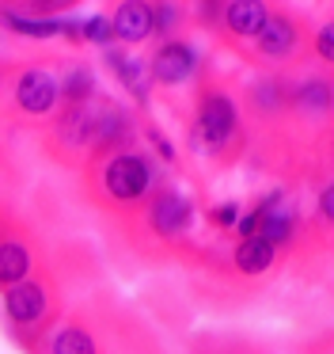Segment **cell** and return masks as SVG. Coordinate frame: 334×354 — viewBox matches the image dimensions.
I'll return each instance as SVG.
<instances>
[{
  "instance_id": "ba28073f",
  "label": "cell",
  "mask_w": 334,
  "mask_h": 354,
  "mask_svg": "<svg viewBox=\"0 0 334 354\" xmlns=\"http://www.w3.org/2000/svg\"><path fill=\"white\" fill-rule=\"evenodd\" d=\"M255 39H258V50H262L266 57H285L288 50L296 46V27L288 16H266L262 31H258Z\"/></svg>"
},
{
  "instance_id": "9c48e42d",
  "label": "cell",
  "mask_w": 334,
  "mask_h": 354,
  "mask_svg": "<svg viewBox=\"0 0 334 354\" xmlns=\"http://www.w3.org/2000/svg\"><path fill=\"white\" fill-rule=\"evenodd\" d=\"M277 202H281V194H270V198L258 206V229H255V236H262L270 248L273 244H285L288 232H293V214L277 209Z\"/></svg>"
},
{
  "instance_id": "9a60e30c",
  "label": "cell",
  "mask_w": 334,
  "mask_h": 354,
  "mask_svg": "<svg viewBox=\"0 0 334 354\" xmlns=\"http://www.w3.org/2000/svg\"><path fill=\"white\" fill-rule=\"evenodd\" d=\"M4 24H8V27H15V31H23L27 39H50V35H57V31H61L57 19H27V16H19V12H8Z\"/></svg>"
},
{
  "instance_id": "5bb4252c",
  "label": "cell",
  "mask_w": 334,
  "mask_h": 354,
  "mask_svg": "<svg viewBox=\"0 0 334 354\" xmlns=\"http://www.w3.org/2000/svg\"><path fill=\"white\" fill-rule=\"evenodd\" d=\"M50 351L53 354H95V339L80 328H61L57 335H53Z\"/></svg>"
},
{
  "instance_id": "7c38bea8",
  "label": "cell",
  "mask_w": 334,
  "mask_h": 354,
  "mask_svg": "<svg viewBox=\"0 0 334 354\" xmlns=\"http://www.w3.org/2000/svg\"><path fill=\"white\" fill-rule=\"evenodd\" d=\"M273 259V248L266 244L262 236H247L239 240V248H235V267L243 270V274H258V270H266Z\"/></svg>"
},
{
  "instance_id": "44dd1931",
  "label": "cell",
  "mask_w": 334,
  "mask_h": 354,
  "mask_svg": "<svg viewBox=\"0 0 334 354\" xmlns=\"http://www.w3.org/2000/svg\"><path fill=\"white\" fill-rule=\"evenodd\" d=\"M319 57H326V62L334 57V27H323V31H319Z\"/></svg>"
},
{
  "instance_id": "7402d4cb",
  "label": "cell",
  "mask_w": 334,
  "mask_h": 354,
  "mask_svg": "<svg viewBox=\"0 0 334 354\" xmlns=\"http://www.w3.org/2000/svg\"><path fill=\"white\" fill-rule=\"evenodd\" d=\"M152 145H156L159 149V153H164V160H171V141H167V138H159V133H152Z\"/></svg>"
},
{
  "instance_id": "e0dca14e",
  "label": "cell",
  "mask_w": 334,
  "mask_h": 354,
  "mask_svg": "<svg viewBox=\"0 0 334 354\" xmlns=\"http://www.w3.org/2000/svg\"><path fill=\"white\" fill-rule=\"evenodd\" d=\"M84 39H88V42H99V46H106V42L114 39V31H110V19H103V16H91L88 24H84Z\"/></svg>"
},
{
  "instance_id": "8fae6325",
  "label": "cell",
  "mask_w": 334,
  "mask_h": 354,
  "mask_svg": "<svg viewBox=\"0 0 334 354\" xmlns=\"http://www.w3.org/2000/svg\"><path fill=\"white\" fill-rule=\"evenodd\" d=\"M27 267H30V255L23 244L15 240H4L0 244V286H15L27 278Z\"/></svg>"
},
{
  "instance_id": "4fadbf2b",
  "label": "cell",
  "mask_w": 334,
  "mask_h": 354,
  "mask_svg": "<svg viewBox=\"0 0 334 354\" xmlns=\"http://www.w3.org/2000/svg\"><path fill=\"white\" fill-rule=\"evenodd\" d=\"M95 95V73L88 69V65H72L65 77V100L68 107H84V103Z\"/></svg>"
},
{
  "instance_id": "3957f363",
  "label": "cell",
  "mask_w": 334,
  "mask_h": 354,
  "mask_svg": "<svg viewBox=\"0 0 334 354\" xmlns=\"http://www.w3.org/2000/svg\"><path fill=\"white\" fill-rule=\"evenodd\" d=\"M15 103H19L27 115H46V111L57 103V80L46 69H27L15 84Z\"/></svg>"
},
{
  "instance_id": "7a4b0ae2",
  "label": "cell",
  "mask_w": 334,
  "mask_h": 354,
  "mask_svg": "<svg viewBox=\"0 0 334 354\" xmlns=\"http://www.w3.org/2000/svg\"><path fill=\"white\" fill-rule=\"evenodd\" d=\"M197 126H202L209 145H224L235 130V107L224 92H205L202 107H197Z\"/></svg>"
},
{
  "instance_id": "d6986e66",
  "label": "cell",
  "mask_w": 334,
  "mask_h": 354,
  "mask_svg": "<svg viewBox=\"0 0 334 354\" xmlns=\"http://www.w3.org/2000/svg\"><path fill=\"white\" fill-rule=\"evenodd\" d=\"M213 221H217V225H235V221H239V206H235V202L217 206V209H213Z\"/></svg>"
},
{
  "instance_id": "ac0fdd59",
  "label": "cell",
  "mask_w": 334,
  "mask_h": 354,
  "mask_svg": "<svg viewBox=\"0 0 334 354\" xmlns=\"http://www.w3.org/2000/svg\"><path fill=\"white\" fill-rule=\"evenodd\" d=\"M300 95H304V103H308V107H326V95H331V88H326L323 80H315V84H308Z\"/></svg>"
},
{
  "instance_id": "8992f818",
  "label": "cell",
  "mask_w": 334,
  "mask_h": 354,
  "mask_svg": "<svg viewBox=\"0 0 334 354\" xmlns=\"http://www.w3.org/2000/svg\"><path fill=\"white\" fill-rule=\"evenodd\" d=\"M190 202L182 198L179 191H159V198L152 202L148 217H152V229L159 232V236H175V232H182L190 225Z\"/></svg>"
},
{
  "instance_id": "ffe728a7",
  "label": "cell",
  "mask_w": 334,
  "mask_h": 354,
  "mask_svg": "<svg viewBox=\"0 0 334 354\" xmlns=\"http://www.w3.org/2000/svg\"><path fill=\"white\" fill-rule=\"evenodd\" d=\"M235 229H239V236H243V240H247V236H255V229H258V209L243 214L239 221H235Z\"/></svg>"
},
{
  "instance_id": "603a6c76",
  "label": "cell",
  "mask_w": 334,
  "mask_h": 354,
  "mask_svg": "<svg viewBox=\"0 0 334 354\" xmlns=\"http://www.w3.org/2000/svg\"><path fill=\"white\" fill-rule=\"evenodd\" d=\"M319 209H323V217H331V214H334V198H331V191H323V198H319Z\"/></svg>"
},
{
  "instance_id": "2e32d148",
  "label": "cell",
  "mask_w": 334,
  "mask_h": 354,
  "mask_svg": "<svg viewBox=\"0 0 334 354\" xmlns=\"http://www.w3.org/2000/svg\"><path fill=\"white\" fill-rule=\"evenodd\" d=\"M110 65H114V73H118L126 84H133V92L144 100V88H141V65L137 62H129V57H121V54H110Z\"/></svg>"
},
{
  "instance_id": "52a82bcc",
  "label": "cell",
  "mask_w": 334,
  "mask_h": 354,
  "mask_svg": "<svg viewBox=\"0 0 334 354\" xmlns=\"http://www.w3.org/2000/svg\"><path fill=\"white\" fill-rule=\"evenodd\" d=\"M110 31L121 42H144L152 35V8L148 4H121L110 19Z\"/></svg>"
},
{
  "instance_id": "6da1fadb",
  "label": "cell",
  "mask_w": 334,
  "mask_h": 354,
  "mask_svg": "<svg viewBox=\"0 0 334 354\" xmlns=\"http://www.w3.org/2000/svg\"><path fill=\"white\" fill-rule=\"evenodd\" d=\"M103 183L118 202H133L152 187V171L137 153H118V156H110V164H106Z\"/></svg>"
},
{
  "instance_id": "30bf717a",
  "label": "cell",
  "mask_w": 334,
  "mask_h": 354,
  "mask_svg": "<svg viewBox=\"0 0 334 354\" xmlns=\"http://www.w3.org/2000/svg\"><path fill=\"white\" fill-rule=\"evenodd\" d=\"M228 27H232L235 35H243V39H250V35L262 31L266 24V4H258V0H235V4H228Z\"/></svg>"
},
{
  "instance_id": "277c9868",
  "label": "cell",
  "mask_w": 334,
  "mask_h": 354,
  "mask_svg": "<svg viewBox=\"0 0 334 354\" xmlns=\"http://www.w3.org/2000/svg\"><path fill=\"white\" fill-rule=\"evenodd\" d=\"M197 54L186 46V42H164V46L152 54V77L159 84H182V80L194 73Z\"/></svg>"
},
{
  "instance_id": "5b68a950",
  "label": "cell",
  "mask_w": 334,
  "mask_h": 354,
  "mask_svg": "<svg viewBox=\"0 0 334 354\" xmlns=\"http://www.w3.org/2000/svg\"><path fill=\"white\" fill-rule=\"evenodd\" d=\"M4 313L12 316L15 324H38L46 316V290L38 282H15L8 286L4 293Z\"/></svg>"
}]
</instances>
